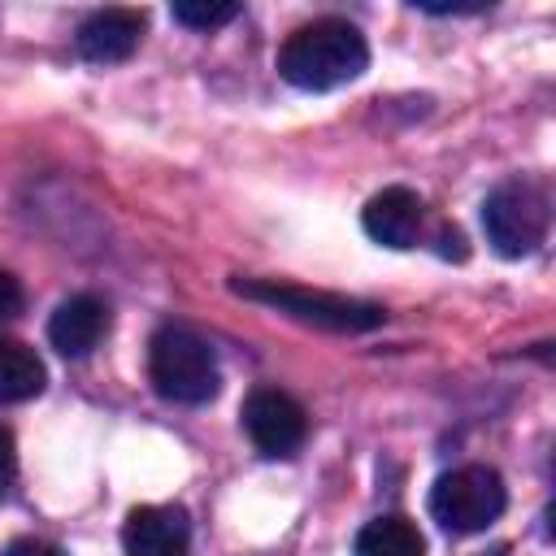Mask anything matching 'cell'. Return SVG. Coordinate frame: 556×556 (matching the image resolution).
I'll use <instances>...</instances> for the list:
<instances>
[{"instance_id":"6da1fadb","label":"cell","mask_w":556,"mask_h":556,"mask_svg":"<svg viewBox=\"0 0 556 556\" xmlns=\"http://www.w3.org/2000/svg\"><path fill=\"white\" fill-rule=\"evenodd\" d=\"M369 65V43L348 17H317L287 35L278 48V74L300 91H330L361 78Z\"/></svg>"},{"instance_id":"7a4b0ae2","label":"cell","mask_w":556,"mask_h":556,"mask_svg":"<svg viewBox=\"0 0 556 556\" xmlns=\"http://www.w3.org/2000/svg\"><path fill=\"white\" fill-rule=\"evenodd\" d=\"M148 374H152V387L174 404H208L222 387L217 356L208 339H200L191 326H161L152 334Z\"/></svg>"},{"instance_id":"3957f363","label":"cell","mask_w":556,"mask_h":556,"mask_svg":"<svg viewBox=\"0 0 556 556\" xmlns=\"http://www.w3.org/2000/svg\"><path fill=\"white\" fill-rule=\"evenodd\" d=\"M482 226L500 256H530L552 226L547 191L530 178H508L482 200Z\"/></svg>"},{"instance_id":"277c9868","label":"cell","mask_w":556,"mask_h":556,"mask_svg":"<svg viewBox=\"0 0 556 556\" xmlns=\"http://www.w3.org/2000/svg\"><path fill=\"white\" fill-rule=\"evenodd\" d=\"M239 295L274 304L287 317H300L308 326L321 330H339V334H356V330H374L387 321V308L369 304V300H348V295H330V291H308V287H291V282H235Z\"/></svg>"},{"instance_id":"5b68a950","label":"cell","mask_w":556,"mask_h":556,"mask_svg":"<svg viewBox=\"0 0 556 556\" xmlns=\"http://www.w3.org/2000/svg\"><path fill=\"white\" fill-rule=\"evenodd\" d=\"M508 504L504 478L491 465H460L443 473L430 491V517L452 534H478L491 521H500Z\"/></svg>"},{"instance_id":"8992f818","label":"cell","mask_w":556,"mask_h":556,"mask_svg":"<svg viewBox=\"0 0 556 556\" xmlns=\"http://www.w3.org/2000/svg\"><path fill=\"white\" fill-rule=\"evenodd\" d=\"M243 430L261 456H291L308 434V417H304L300 400H291L287 391L256 387L243 400Z\"/></svg>"},{"instance_id":"52a82bcc","label":"cell","mask_w":556,"mask_h":556,"mask_svg":"<svg viewBox=\"0 0 556 556\" xmlns=\"http://www.w3.org/2000/svg\"><path fill=\"white\" fill-rule=\"evenodd\" d=\"M126 556H187L191 547V521L178 504H143L130 508L122 526Z\"/></svg>"},{"instance_id":"ba28073f","label":"cell","mask_w":556,"mask_h":556,"mask_svg":"<svg viewBox=\"0 0 556 556\" xmlns=\"http://www.w3.org/2000/svg\"><path fill=\"white\" fill-rule=\"evenodd\" d=\"M139 35H143V13L139 9H100L78 26L74 48L91 65H113V61H126L139 48Z\"/></svg>"},{"instance_id":"9c48e42d","label":"cell","mask_w":556,"mask_h":556,"mask_svg":"<svg viewBox=\"0 0 556 556\" xmlns=\"http://www.w3.org/2000/svg\"><path fill=\"white\" fill-rule=\"evenodd\" d=\"M421 195L408 191V187H382L378 195H369L365 213H361V226L374 243L382 248H413L417 235H421Z\"/></svg>"},{"instance_id":"30bf717a","label":"cell","mask_w":556,"mask_h":556,"mask_svg":"<svg viewBox=\"0 0 556 556\" xmlns=\"http://www.w3.org/2000/svg\"><path fill=\"white\" fill-rule=\"evenodd\" d=\"M109 330V304L100 295H70L56 304L52 321H48V343L61 356H87Z\"/></svg>"},{"instance_id":"8fae6325","label":"cell","mask_w":556,"mask_h":556,"mask_svg":"<svg viewBox=\"0 0 556 556\" xmlns=\"http://www.w3.org/2000/svg\"><path fill=\"white\" fill-rule=\"evenodd\" d=\"M43 382H48V369L35 356V348H26L22 339H0V404L35 400Z\"/></svg>"},{"instance_id":"7c38bea8","label":"cell","mask_w":556,"mask_h":556,"mask_svg":"<svg viewBox=\"0 0 556 556\" xmlns=\"http://www.w3.org/2000/svg\"><path fill=\"white\" fill-rule=\"evenodd\" d=\"M356 556H426V539L408 517L387 513L356 534Z\"/></svg>"},{"instance_id":"4fadbf2b","label":"cell","mask_w":556,"mask_h":556,"mask_svg":"<svg viewBox=\"0 0 556 556\" xmlns=\"http://www.w3.org/2000/svg\"><path fill=\"white\" fill-rule=\"evenodd\" d=\"M235 13H239V4H226V0H178V4H174V22H182V26H191V30L226 26Z\"/></svg>"},{"instance_id":"5bb4252c","label":"cell","mask_w":556,"mask_h":556,"mask_svg":"<svg viewBox=\"0 0 556 556\" xmlns=\"http://www.w3.org/2000/svg\"><path fill=\"white\" fill-rule=\"evenodd\" d=\"M17 313H22V282L9 269H0V326H9Z\"/></svg>"},{"instance_id":"9a60e30c","label":"cell","mask_w":556,"mask_h":556,"mask_svg":"<svg viewBox=\"0 0 556 556\" xmlns=\"http://www.w3.org/2000/svg\"><path fill=\"white\" fill-rule=\"evenodd\" d=\"M13 473H17V447H13V434L0 426V500L13 486Z\"/></svg>"},{"instance_id":"2e32d148","label":"cell","mask_w":556,"mask_h":556,"mask_svg":"<svg viewBox=\"0 0 556 556\" xmlns=\"http://www.w3.org/2000/svg\"><path fill=\"white\" fill-rule=\"evenodd\" d=\"M0 556H65L56 543H43V539H13Z\"/></svg>"},{"instance_id":"e0dca14e","label":"cell","mask_w":556,"mask_h":556,"mask_svg":"<svg viewBox=\"0 0 556 556\" xmlns=\"http://www.w3.org/2000/svg\"><path fill=\"white\" fill-rule=\"evenodd\" d=\"M439 252H443V256H456V261H465V235L443 226V230H439Z\"/></svg>"},{"instance_id":"ac0fdd59","label":"cell","mask_w":556,"mask_h":556,"mask_svg":"<svg viewBox=\"0 0 556 556\" xmlns=\"http://www.w3.org/2000/svg\"><path fill=\"white\" fill-rule=\"evenodd\" d=\"M495 556H500V552H495Z\"/></svg>"}]
</instances>
